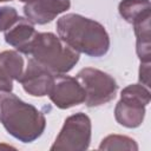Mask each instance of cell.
I'll use <instances>...</instances> for the list:
<instances>
[{
    "label": "cell",
    "mask_w": 151,
    "mask_h": 151,
    "mask_svg": "<svg viewBox=\"0 0 151 151\" xmlns=\"http://www.w3.org/2000/svg\"><path fill=\"white\" fill-rule=\"evenodd\" d=\"M18 19L19 15L14 7L0 6V32L8 29Z\"/></svg>",
    "instance_id": "obj_15"
},
{
    "label": "cell",
    "mask_w": 151,
    "mask_h": 151,
    "mask_svg": "<svg viewBox=\"0 0 151 151\" xmlns=\"http://www.w3.org/2000/svg\"><path fill=\"white\" fill-rule=\"evenodd\" d=\"M147 105L149 103L140 96L122 91L120 99L114 107V118L122 126L136 129L142 125Z\"/></svg>",
    "instance_id": "obj_7"
},
{
    "label": "cell",
    "mask_w": 151,
    "mask_h": 151,
    "mask_svg": "<svg viewBox=\"0 0 151 151\" xmlns=\"http://www.w3.org/2000/svg\"><path fill=\"white\" fill-rule=\"evenodd\" d=\"M58 37L78 53L100 58L110 50V37L105 27L90 18L68 13L57 21Z\"/></svg>",
    "instance_id": "obj_1"
},
{
    "label": "cell",
    "mask_w": 151,
    "mask_h": 151,
    "mask_svg": "<svg viewBox=\"0 0 151 151\" xmlns=\"http://www.w3.org/2000/svg\"><path fill=\"white\" fill-rule=\"evenodd\" d=\"M71 7V0H33L25 4L24 14L32 24L45 25Z\"/></svg>",
    "instance_id": "obj_9"
},
{
    "label": "cell",
    "mask_w": 151,
    "mask_h": 151,
    "mask_svg": "<svg viewBox=\"0 0 151 151\" xmlns=\"http://www.w3.org/2000/svg\"><path fill=\"white\" fill-rule=\"evenodd\" d=\"M24 73V58L18 51L0 52V92H12L13 80L19 81Z\"/></svg>",
    "instance_id": "obj_10"
},
{
    "label": "cell",
    "mask_w": 151,
    "mask_h": 151,
    "mask_svg": "<svg viewBox=\"0 0 151 151\" xmlns=\"http://www.w3.org/2000/svg\"><path fill=\"white\" fill-rule=\"evenodd\" d=\"M28 55L54 76L66 74L79 61V53L51 32H38Z\"/></svg>",
    "instance_id": "obj_3"
},
{
    "label": "cell",
    "mask_w": 151,
    "mask_h": 151,
    "mask_svg": "<svg viewBox=\"0 0 151 151\" xmlns=\"http://www.w3.org/2000/svg\"><path fill=\"white\" fill-rule=\"evenodd\" d=\"M92 124L87 114L83 112L67 117L57 136L51 151H85L91 143Z\"/></svg>",
    "instance_id": "obj_5"
},
{
    "label": "cell",
    "mask_w": 151,
    "mask_h": 151,
    "mask_svg": "<svg viewBox=\"0 0 151 151\" xmlns=\"http://www.w3.org/2000/svg\"><path fill=\"white\" fill-rule=\"evenodd\" d=\"M4 1H11V0H0V2H4Z\"/></svg>",
    "instance_id": "obj_18"
},
{
    "label": "cell",
    "mask_w": 151,
    "mask_h": 151,
    "mask_svg": "<svg viewBox=\"0 0 151 151\" xmlns=\"http://www.w3.org/2000/svg\"><path fill=\"white\" fill-rule=\"evenodd\" d=\"M120 17L129 24H134L151 15L150 0H122L118 6Z\"/></svg>",
    "instance_id": "obj_13"
},
{
    "label": "cell",
    "mask_w": 151,
    "mask_h": 151,
    "mask_svg": "<svg viewBox=\"0 0 151 151\" xmlns=\"http://www.w3.org/2000/svg\"><path fill=\"white\" fill-rule=\"evenodd\" d=\"M19 1H21V2H25V4H27V2H31V1H33V0H19Z\"/></svg>",
    "instance_id": "obj_17"
},
{
    "label": "cell",
    "mask_w": 151,
    "mask_h": 151,
    "mask_svg": "<svg viewBox=\"0 0 151 151\" xmlns=\"http://www.w3.org/2000/svg\"><path fill=\"white\" fill-rule=\"evenodd\" d=\"M139 84L150 87V61L143 63L140 61L139 67Z\"/></svg>",
    "instance_id": "obj_16"
},
{
    "label": "cell",
    "mask_w": 151,
    "mask_h": 151,
    "mask_svg": "<svg viewBox=\"0 0 151 151\" xmlns=\"http://www.w3.org/2000/svg\"><path fill=\"white\" fill-rule=\"evenodd\" d=\"M99 150H129V151H137L138 144L137 142L127 136L122 134H109L106 136L100 145Z\"/></svg>",
    "instance_id": "obj_14"
},
{
    "label": "cell",
    "mask_w": 151,
    "mask_h": 151,
    "mask_svg": "<svg viewBox=\"0 0 151 151\" xmlns=\"http://www.w3.org/2000/svg\"><path fill=\"white\" fill-rule=\"evenodd\" d=\"M38 32L28 19L19 17V19L5 31V41L13 46L18 52L29 54L32 42L37 37Z\"/></svg>",
    "instance_id": "obj_11"
},
{
    "label": "cell",
    "mask_w": 151,
    "mask_h": 151,
    "mask_svg": "<svg viewBox=\"0 0 151 151\" xmlns=\"http://www.w3.org/2000/svg\"><path fill=\"white\" fill-rule=\"evenodd\" d=\"M0 123L12 137L21 143L37 140L46 127L42 112L12 92L0 94Z\"/></svg>",
    "instance_id": "obj_2"
},
{
    "label": "cell",
    "mask_w": 151,
    "mask_h": 151,
    "mask_svg": "<svg viewBox=\"0 0 151 151\" xmlns=\"http://www.w3.org/2000/svg\"><path fill=\"white\" fill-rule=\"evenodd\" d=\"M151 15L133 24L136 34V52L140 61L147 63L151 60V34H150Z\"/></svg>",
    "instance_id": "obj_12"
},
{
    "label": "cell",
    "mask_w": 151,
    "mask_h": 151,
    "mask_svg": "<svg viewBox=\"0 0 151 151\" xmlns=\"http://www.w3.org/2000/svg\"><path fill=\"white\" fill-rule=\"evenodd\" d=\"M53 80L54 74L31 57L19 83L28 94L33 97H45L48 96Z\"/></svg>",
    "instance_id": "obj_8"
},
{
    "label": "cell",
    "mask_w": 151,
    "mask_h": 151,
    "mask_svg": "<svg viewBox=\"0 0 151 151\" xmlns=\"http://www.w3.org/2000/svg\"><path fill=\"white\" fill-rule=\"evenodd\" d=\"M48 97L54 106L66 110L83 104L85 101V91L77 78L66 74H55Z\"/></svg>",
    "instance_id": "obj_6"
},
{
    "label": "cell",
    "mask_w": 151,
    "mask_h": 151,
    "mask_svg": "<svg viewBox=\"0 0 151 151\" xmlns=\"http://www.w3.org/2000/svg\"><path fill=\"white\" fill-rule=\"evenodd\" d=\"M76 78L85 91L84 103L88 107L104 105L114 99L117 94V81L104 71L85 67L77 73Z\"/></svg>",
    "instance_id": "obj_4"
}]
</instances>
